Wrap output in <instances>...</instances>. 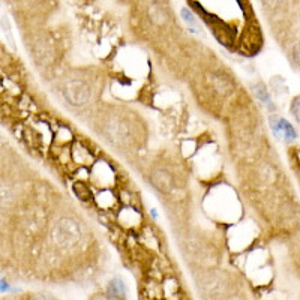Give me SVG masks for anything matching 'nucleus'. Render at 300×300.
<instances>
[{"label": "nucleus", "instance_id": "obj_1", "mask_svg": "<svg viewBox=\"0 0 300 300\" xmlns=\"http://www.w3.org/2000/svg\"><path fill=\"white\" fill-rule=\"evenodd\" d=\"M90 182L93 186L99 189H110L116 183V174L113 167L105 161H95V164L90 167Z\"/></svg>", "mask_w": 300, "mask_h": 300}, {"label": "nucleus", "instance_id": "obj_2", "mask_svg": "<svg viewBox=\"0 0 300 300\" xmlns=\"http://www.w3.org/2000/svg\"><path fill=\"white\" fill-rule=\"evenodd\" d=\"M90 95H92L90 87L81 80H72L65 87V98L74 107H81L87 104V101L90 99Z\"/></svg>", "mask_w": 300, "mask_h": 300}, {"label": "nucleus", "instance_id": "obj_3", "mask_svg": "<svg viewBox=\"0 0 300 300\" xmlns=\"http://www.w3.org/2000/svg\"><path fill=\"white\" fill-rule=\"evenodd\" d=\"M78 230L77 225L74 224V221H69V219H63L60 221L59 225L56 227V240L60 243V245H72L77 242L78 239V234H71V231H75Z\"/></svg>", "mask_w": 300, "mask_h": 300}, {"label": "nucleus", "instance_id": "obj_4", "mask_svg": "<svg viewBox=\"0 0 300 300\" xmlns=\"http://www.w3.org/2000/svg\"><path fill=\"white\" fill-rule=\"evenodd\" d=\"M71 159L78 167H92L95 164V156L90 152V149L80 141L74 143V146L71 147Z\"/></svg>", "mask_w": 300, "mask_h": 300}, {"label": "nucleus", "instance_id": "obj_5", "mask_svg": "<svg viewBox=\"0 0 300 300\" xmlns=\"http://www.w3.org/2000/svg\"><path fill=\"white\" fill-rule=\"evenodd\" d=\"M272 126H273L275 132H281L287 141H293V140L297 138L296 129L291 126V123L288 122V120H285V119H279V120L272 119Z\"/></svg>", "mask_w": 300, "mask_h": 300}, {"label": "nucleus", "instance_id": "obj_6", "mask_svg": "<svg viewBox=\"0 0 300 300\" xmlns=\"http://www.w3.org/2000/svg\"><path fill=\"white\" fill-rule=\"evenodd\" d=\"M119 222L122 225H125V227H128V228L137 227L140 224V213L132 207L122 209V210H120V213H119Z\"/></svg>", "mask_w": 300, "mask_h": 300}, {"label": "nucleus", "instance_id": "obj_7", "mask_svg": "<svg viewBox=\"0 0 300 300\" xmlns=\"http://www.w3.org/2000/svg\"><path fill=\"white\" fill-rule=\"evenodd\" d=\"M96 203L101 209L104 210H110L114 207V204L117 203V197L110 191V189H102L98 195H96Z\"/></svg>", "mask_w": 300, "mask_h": 300}, {"label": "nucleus", "instance_id": "obj_8", "mask_svg": "<svg viewBox=\"0 0 300 300\" xmlns=\"http://www.w3.org/2000/svg\"><path fill=\"white\" fill-rule=\"evenodd\" d=\"M108 293L114 297H122L123 293H125V287H123V282L120 279H113L108 285Z\"/></svg>", "mask_w": 300, "mask_h": 300}, {"label": "nucleus", "instance_id": "obj_9", "mask_svg": "<svg viewBox=\"0 0 300 300\" xmlns=\"http://www.w3.org/2000/svg\"><path fill=\"white\" fill-rule=\"evenodd\" d=\"M74 191H75V194L78 195V198L80 200H89L90 198V188L89 186H86L84 183H81V182H78V183H75V186H74Z\"/></svg>", "mask_w": 300, "mask_h": 300}, {"label": "nucleus", "instance_id": "obj_10", "mask_svg": "<svg viewBox=\"0 0 300 300\" xmlns=\"http://www.w3.org/2000/svg\"><path fill=\"white\" fill-rule=\"evenodd\" d=\"M255 95L258 96V99L260 101H263L264 104H267L269 102V92L266 90V87L263 86V84H258L257 87H255Z\"/></svg>", "mask_w": 300, "mask_h": 300}, {"label": "nucleus", "instance_id": "obj_11", "mask_svg": "<svg viewBox=\"0 0 300 300\" xmlns=\"http://www.w3.org/2000/svg\"><path fill=\"white\" fill-rule=\"evenodd\" d=\"M291 114L297 122H300V96L294 98V101L291 102Z\"/></svg>", "mask_w": 300, "mask_h": 300}, {"label": "nucleus", "instance_id": "obj_12", "mask_svg": "<svg viewBox=\"0 0 300 300\" xmlns=\"http://www.w3.org/2000/svg\"><path fill=\"white\" fill-rule=\"evenodd\" d=\"M182 17H183V20H185L188 24H195V15H194L188 8H183V9H182Z\"/></svg>", "mask_w": 300, "mask_h": 300}, {"label": "nucleus", "instance_id": "obj_13", "mask_svg": "<svg viewBox=\"0 0 300 300\" xmlns=\"http://www.w3.org/2000/svg\"><path fill=\"white\" fill-rule=\"evenodd\" d=\"M279 2H281V0H263V3L266 6H270V8H275Z\"/></svg>", "mask_w": 300, "mask_h": 300}]
</instances>
